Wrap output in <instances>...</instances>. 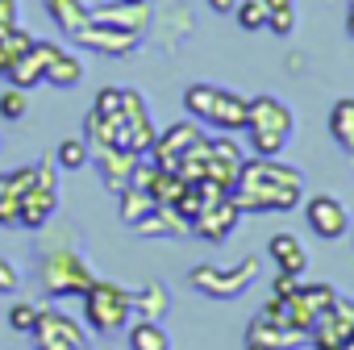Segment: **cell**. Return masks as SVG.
Wrapping results in <instances>:
<instances>
[{
    "label": "cell",
    "mask_w": 354,
    "mask_h": 350,
    "mask_svg": "<svg viewBox=\"0 0 354 350\" xmlns=\"http://www.w3.org/2000/svg\"><path fill=\"white\" fill-rule=\"evenodd\" d=\"M300 196H304V171L267 154L246 158L230 188V201L238 205V213H292Z\"/></svg>",
    "instance_id": "1"
},
{
    "label": "cell",
    "mask_w": 354,
    "mask_h": 350,
    "mask_svg": "<svg viewBox=\"0 0 354 350\" xmlns=\"http://www.w3.org/2000/svg\"><path fill=\"white\" fill-rule=\"evenodd\" d=\"M75 234L67 230L59 242H46L38 250V271H42V288L50 300H63V296H84L92 284H96V271L92 263L80 255V246L71 242Z\"/></svg>",
    "instance_id": "2"
},
{
    "label": "cell",
    "mask_w": 354,
    "mask_h": 350,
    "mask_svg": "<svg viewBox=\"0 0 354 350\" xmlns=\"http://www.w3.org/2000/svg\"><path fill=\"white\" fill-rule=\"evenodd\" d=\"M246 138H250V150L254 154H267V158H279L292 142V129H296V113L279 100V96H254L246 100Z\"/></svg>",
    "instance_id": "3"
},
{
    "label": "cell",
    "mask_w": 354,
    "mask_h": 350,
    "mask_svg": "<svg viewBox=\"0 0 354 350\" xmlns=\"http://www.w3.org/2000/svg\"><path fill=\"white\" fill-rule=\"evenodd\" d=\"M184 109L192 121L213 125L221 133H238L246 125V96L217 88V84H188L184 88Z\"/></svg>",
    "instance_id": "4"
},
{
    "label": "cell",
    "mask_w": 354,
    "mask_h": 350,
    "mask_svg": "<svg viewBox=\"0 0 354 350\" xmlns=\"http://www.w3.org/2000/svg\"><path fill=\"white\" fill-rule=\"evenodd\" d=\"M84 317L88 325L100 333V338H113L129 325L133 317V304H129V288L113 284V279H96L88 292H84Z\"/></svg>",
    "instance_id": "5"
},
{
    "label": "cell",
    "mask_w": 354,
    "mask_h": 350,
    "mask_svg": "<svg viewBox=\"0 0 354 350\" xmlns=\"http://www.w3.org/2000/svg\"><path fill=\"white\" fill-rule=\"evenodd\" d=\"M259 267H263V259H259V255H246L238 267L201 263V267H192L188 279H192L196 292H205V296H213V300H234V296H242L246 288L259 284Z\"/></svg>",
    "instance_id": "6"
},
{
    "label": "cell",
    "mask_w": 354,
    "mask_h": 350,
    "mask_svg": "<svg viewBox=\"0 0 354 350\" xmlns=\"http://www.w3.org/2000/svg\"><path fill=\"white\" fill-rule=\"evenodd\" d=\"M308 333L296 329L283 313V300L275 296L250 325H246V346H263V350H296Z\"/></svg>",
    "instance_id": "7"
},
{
    "label": "cell",
    "mask_w": 354,
    "mask_h": 350,
    "mask_svg": "<svg viewBox=\"0 0 354 350\" xmlns=\"http://www.w3.org/2000/svg\"><path fill=\"white\" fill-rule=\"evenodd\" d=\"M30 338L38 350H84L88 346L84 325L75 317H67L63 308H42V304H38V321H34Z\"/></svg>",
    "instance_id": "8"
},
{
    "label": "cell",
    "mask_w": 354,
    "mask_h": 350,
    "mask_svg": "<svg viewBox=\"0 0 354 350\" xmlns=\"http://www.w3.org/2000/svg\"><path fill=\"white\" fill-rule=\"evenodd\" d=\"M205 129L196 125V121H175V125H167L162 133H154V142H150V163L158 167V171H175V163H180V154L201 138Z\"/></svg>",
    "instance_id": "9"
},
{
    "label": "cell",
    "mask_w": 354,
    "mask_h": 350,
    "mask_svg": "<svg viewBox=\"0 0 354 350\" xmlns=\"http://www.w3.org/2000/svg\"><path fill=\"white\" fill-rule=\"evenodd\" d=\"M304 217H308V230H313L317 238H325V242H337V238L350 230V213H346V205H342L337 196H329V192L308 196Z\"/></svg>",
    "instance_id": "10"
},
{
    "label": "cell",
    "mask_w": 354,
    "mask_h": 350,
    "mask_svg": "<svg viewBox=\"0 0 354 350\" xmlns=\"http://www.w3.org/2000/svg\"><path fill=\"white\" fill-rule=\"evenodd\" d=\"M238 221H242L238 205H234L230 196H221V201L205 205V209H201V213L188 221V234H196L201 242H225V238L238 230Z\"/></svg>",
    "instance_id": "11"
},
{
    "label": "cell",
    "mask_w": 354,
    "mask_h": 350,
    "mask_svg": "<svg viewBox=\"0 0 354 350\" xmlns=\"http://www.w3.org/2000/svg\"><path fill=\"white\" fill-rule=\"evenodd\" d=\"M308 338H313L317 346H346V342L354 338V300L337 296V300H333L317 321H313Z\"/></svg>",
    "instance_id": "12"
},
{
    "label": "cell",
    "mask_w": 354,
    "mask_h": 350,
    "mask_svg": "<svg viewBox=\"0 0 354 350\" xmlns=\"http://www.w3.org/2000/svg\"><path fill=\"white\" fill-rule=\"evenodd\" d=\"M121 117H125V129H129V150L133 154H146L150 142H154V121H150V104L138 88H121Z\"/></svg>",
    "instance_id": "13"
},
{
    "label": "cell",
    "mask_w": 354,
    "mask_h": 350,
    "mask_svg": "<svg viewBox=\"0 0 354 350\" xmlns=\"http://www.w3.org/2000/svg\"><path fill=\"white\" fill-rule=\"evenodd\" d=\"M138 158H142V154L121 150V146H92V158H88V163H96V171H100V180H104L109 192H125V188H129V175H133V167H138Z\"/></svg>",
    "instance_id": "14"
},
{
    "label": "cell",
    "mask_w": 354,
    "mask_h": 350,
    "mask_svg": "<svg viewBox=\"0 0 354 350\" xmlns=\"http://www.w3.org/2000/svg\"><path fill=\"white\" fill-rule=\"evenodd\" d=\"M75 42L84 50H96V55H109V59H125V55H133L142 46L138 34H125V30H113V26H96V21H88L75 34Z\"/></svg>",
    "instance_id": "15"
},
{
    "label": "cell",
    "mask_w": 354,
    "mask_h": 350,
    "mask_svg": "<svg viewBox=\"0 0 354 350\" xmlns=\"http://www.w3.org/2000/svg\"><path fill=\"white\" fill-rule=\"evenodd\" d=\"M242 163H246V154H242V146L234 138H209V171H205L209 184L230 192L234 180H238V171H242Z\"/></svg>",
    "instance_id": "16"
},
{
    "label": "cell",
    "mask_w": 354,
    "mask_h": 350,
    "mask_svg": "<svg viewBox=\"0 0 354 350\" xmlns=\"http://www.w3.org/2000/svg\"><path fill=\"white\" fill-rule=\"evenodd\" d=\"M92 21L96 26H113V30H125V34H146L150 30V5H129V0H113V5H100L92 9Z\"/></svg>",
    "instance_id": "17"
},
{
    "label": "cell",
    "mask_w": 354,
    "mask_h": 350,
    "mask_svg": "<svg viewBox=\"0 0 354 350\" xmlns=\"http://www.w3.org/2000/svg\"><path fill=\"white\" fill-rule=\"evenodd\" d=\"M55 209H59V188L38 184V188H30V192L21 196V217H17V225H26V230H42V225L55 217Z\"/></svg>",
    "instance_id": "18"
},
{
    "label": "cell",
    "mask_w": 354,
    "mask_h": 350,
    "mask_svg": "<svg viewBox=\"0 0 354 350\" xmlns=\"http://www.w3.org/2000/svg\"><path fill=\"white\" fill-rule=\"evenodd\" d=\"M133 234H142V238H184V234H188V221L175 213L171 205H154V209L133 225Z\"/></svg>",
    "instance_id": "19"
},
{
    "label": "cell",
    "mask_w": 354,
    "mask_h": 350,
    "mask_svg": "<svg viewBox=\"0 0 354 350\" xmlns=\"http://www.w3.org/2000/svg\"><path fill=\"white\" fill-rule=\"evenodd\" d=\"M267 255L275 259L279 271H292V275H304L308 271V250H304V242L296 234H275L267 242Z\"/></svg>",
    "instance_id": "20"
},
{
    "label": "cell",
    "mask_w": 354,
    "mask_h": 350,
    "mask_svg": "<svg viewBox=\"0 0 354 350\" xmlns=\"http://www.w3.org/2000/svg\"><path fill=\"white\" fill-rule=\"evenodd\" d=\"M129 304H133L138 317H146V321H162V317L171 313V292H167L162 279H150V284H142L138 292H129Z\"/></svg>",
    "instance_id": "21"
},
{
    "label": "cell",
    "mask_w": 354,
    "mask_h": 350,
    "mask_svg": "<svg viewBox=\"0 0 354 350\" xmlns=\"http://www.w3.org/2000/svg\"><path fill=\"white\" fill-rule=\"evenodd\" d=\"M46 5V17L59 26V34H67V38H75L88 21H92V9L84 5V0H42Z\"/></svg>",
    "instance_id": "22"
},
{
    "label": "cell",
    "mask_w": 354,
    "mask_h": 350,
    "mask_svg": "<svg viewBox=\"0 0 354 350\" xmlns=\"http://www.w3.org/2000/svg\"><path fill=\"white\" fill-rule=\"evenodd\" d=\"M84 80V59L80 55H71L67 46H59L55 50V59L46 63V71H42V84H55V88H75Z\"/></svg>",
    "instance_id": "23"
},
{
    "label": "cell",
    "mask_w": 354,
    "mask_h": 350,
    "mask_svg": "<svg viewBox=\"0 0 354 350\" xmlns=\"http://www.w3.org/2000/svg\"><path fill=\"white\" fill-rule=\"evenodd\" d=\"M125 342H129V350H171V338H167L162 321H146V317L125 325Z\"/></svg>",
    "instance_id": "24"
},
{
    "label": "cell",
    "mask_w": 354,
    "mask_h": 350,
    "mask_svg": "<svg viewBox=\"0 0 354 350\" xmlns=\"http://www.w3.org/2000/svg\"><path fill=\"white\" fill-rule=\"evenodd\" d=\"M329 133L342 150L354 154V96H342L333 109H329Z\"/></svg>",
    "instance_id": "25"
},
{
    "label": "cell",
    "mask_w": 354,
    "mask_h": 350,
    "mask_svg": "<svg viewBox=\"0 0 354 350\" xmlns=\"http://www.w3.org/2000/svg\"><path fill=\"white\" fill-rule=\"evenodd\" d=\"M5 80H9L13 88H21V92L38 88V84H42V63H38V55H34V50H26L21 59H13V67L5 71Z\"/></svg>",
    "instance_id": "26"
},
{
    "label": "cell",
    "mask_w": 354,
    "mask_h": 350,
    "mask_svg": "<svg viewBox=\"0 0 354 350\" xmlns=\"http://www.w3.org/2000/svg\"><path fill=\"white\" fill-rule=\"evenodd\" d=\"M117 201H121V221H125L129 230H133V225L154 209V205H158L146 188H125V192H117Z\"/></svg>",
    "instance_id": "27"
},
{
    "label": "cell",
    "mask_w": 354,
    "mask_h": 350,
    "mask_svg": "<svg viewBox=\"0 0 354 350\" xmlns=\"http://www.w3.org/2000/svg\"><path fill=\"white\" fill-rule=\"evenodd\" d=\"M267 5V30L275 38H288L296 30V0H263Z\"/></svg>",
    "instance_id": "28"
},
{
    "label": "cell",
    "mask_w": 354,
    "mask_h": 350,
    "mask_svg": "<svg viewBox=\"0 0 354 350\" xmlns=\"http://www.w3.org/2000/svg\"><path fill=\"white\" fill-rule=\"evenodd\" d=\"M88 158H92L88 138H63V142H59V150H55V163H59L63 171H84V167H88Z\"/></svg>",
    "instance_id": "29"
},
{
    "label": "cell",
    "mask_w": 354,
    "mask_h": 350,
    "mask_svg": "<svg viewBox=\"0 0 354 350\" xmlns=\"http://www.w3.org/2000/svg\"><path fill=\"white\" fill-rule=\"evenodd\" d=\"M34 46V34L30 30H9V34H0V75H5L9 67H13V59H21L26 50Z\"/></svg>",
    "instance_id": "30"
},
{
    "label": "cell",
    "mask_w": 354,
    "mask_h": 350,
    "mask_svg": "<svg viewBox=\"0 0 354 350\" xmlns=\"http://www.w3.org/2000/svg\"><path fill=\"white\" fill-rule=\"evenodd\" d=\"M234 17H238V26H242L246 34L267 30V5H263V0H238V5H234Z\"/></svg>",
    "instance_id": "31"
},
{
    "label": "cell",
    "mask_w": 354,
    "mask_h": 350,
    "mask_svg": "<svg viewBox=\"0 0 354 350\" xmlns=\"http://www.w3.org/2000/svg\"><path fill=\"white\" fill-rule=\"evenodd\" d=\"M26 109H30V100H26V92L21 88H5V92H0V117H5V121H21L26 117Z\"/></svg>",
    "instance_id": "32"
},
{
    "label": "cell",
    "mask_w": 354,
    "mask_h": 350,
    "mask_svg": "<svg viewBox=\"0 0 354 350\" xmlns=\"http://www.w3.org/2000/svg\"><path fill=\"white\" fill-rule=\"evenodd\" d=\"M5 180H9V192L21 201L30 188H38V163H30V167H17V171H5Z\"/></svg>",
    "instance_id": "33"
},
{
    "label": "cell",
    "mask_w": 354,
    "mask_h": 350,
    "mask_svg": "<svg viewBox=\"0 0 354 350\" xmlns=\"http://www.w3.org/2000/svg\"><path fill=\"white\" fill-rule=\"evenodd\" d=\"M34 321H38V304H30V300H17V304H9V325H13V329L30 333V329H34Z\"/></svg>",
    "instance_id": "34"
},
{
    "label": "cell",
    "mask_w": 354,
    "mask_h": 350,
    "mask_svg": "<svg viewBox=\"0 0 354 350\" xmlns=\"http://www.w3.org/2000/svg\"><path fill=\"white\" fill-rule=\"evenodd\" d=\"M17 288H21V271L9 259H0V296H17Z\"/></svg>",
    "instance_id": "35"
},
{
    "label": "cell",
    "mask_w": 354,
    "mask_h": 350,
    "mask_svg": "<svg viewBox=\"0 0 354 350\" xmlns=\"http://www.w3.org/2000/svg\"><path fill=\"white\" fill-rule=\"evenodd\" d=\"M21 26V5L17 0H0V34H9Z\"/></svg>",
    "instance_id": "36"
},
{
    "label": "cell",
    "mask_w": 354,
    "mask_h": 350,
    "mask_svg": "<svg viewBox=\"0 0 354 350\" xmlns=\"http://www.w3.org/2000/svg\"><path fill=\"white\" fill-rule=\"evenodd\" d=\"M21 217V201L17 196H0V225H17Z\"/></svg>",
    "instance_id": "37"
},
{
    "label": "cell",
    "mask_w": 354,
    "mask_h": 350,
    "mask_svg": "<svg viewBox=\"0 0 354 350\" xmlns=\"http://www.w3.org/2000/svg\"><path fill=\"white\" fill-rule=\"evenodd\" d=\"M300 279H304V275H292V271H279V275H275V296H292V292L300 288Z\"/></svg>",
    "instance_id": "38"
},
{
    "label": "cell",
    "mask_w": 354,
    "mask_h": 350,
    "mask_svg": "<svg viewBox=\"0 0 354 350\" xmlns=\"http://www.w3.org/2000/svg\"><path fill=\"white\" fill-rule=\"evenodd\" d=\"M234 5H238V0H209L213 13H234Z\"/></svg>",
    "instance_id": "39"
},
{
    "label": "cell",
    "mask_w": 354,
    "mask_h": 350,
    "mask_svg": "<svg viewBox=\"0 0 354 350\" xmlns=\"http://www.w3.org/2000/svg\"><path fill=\"white\" fill-rule=\"evenodd\" d=\"M346 34L354 38V0H346Z\"/></svg>",
    "instance_id": "40"
},
{
    "label": "cell",
    "mask_w": 354,
    "mask_h": 350,
    "mask_svg": "<svg viewBox=\"0 0 354 350\" xmlns=\"http://www.w3.org/2000/svg\"><path fill=\"white\" fill-rule=\"evenodd\" d=\"M0 196H13V192H9V180H5V175H0Z\"/></svg>",
    "instance_id": "41"
},
{
    "label": "cell",
    "mask_w": 354,
    "mask_h": 350,
    "mask_svg": "<svg viewBox=\"0 0 354 350\" xmlns=\"http://www.w3.org/2000/svg\"><path fill=\"white\" fill-rule=\"evenodd\" d=\"M313 350H346V346H317V342H313Z\"/></svg>",
    "instance_id": "42"
},
{
    "label": "cell",
    "mask_w": 354,
    "mask_h": 350,
    "mask_svg": "<svg viewBox=\"0 0 354 350\" xmlns=\"http://www.w3.org/2000/svg\"><path fill=\"white\" fill-rule=\"evenodd\" d=\"M246 350H263V346H246Z\"/></svg>",
    "instance_id": "43"
},
{
    "label": "cell",
    "mask_w": 354,
    "mask_h": 350,
    "mask_svg": "<svg viewBox=\"0 0 354 350\" xmlns=\"http://www.w3.org/2000/svg\"><path fill=\"white\" fill-rule=\"evenodd\" d=\"M129 5H142V0H129Z\"/></svg>",
    "instance_id": "44"
},
{
    "label": "cell",
    "mask_w": 354,
    "mask_h": 350,
    "mask_svg": "<svg viewBox=\"0 0 354 350\" xmlns=\"http://www.w3.org/2000/svg\"><path fill=\"white\" fill-rule=\"evenodd\" d=\"M84 350H88V346H84Z\"/></svg>",
    "instance_id": "45"
}]
</instances>
